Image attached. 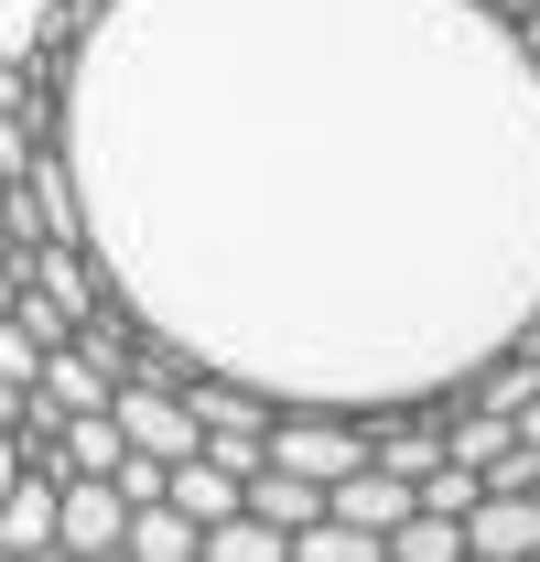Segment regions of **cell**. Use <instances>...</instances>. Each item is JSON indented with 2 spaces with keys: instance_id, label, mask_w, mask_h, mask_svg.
Here are the masks:
<instances>
[{
  "instance_id": "1",
  "label": "cell",
  "mask_w": 540,
  "mask_h": 562,
  "mask_svg": "<svg viewBox=\"0 0 540 562\" xmlns=\"http://www.w3.org/2000/svg\"><path fill=\"white\" fill-rule=\"evenodd\" d=\"M44 140L98 292L270 401H443L540 357L519 0H66Z\"/></svg>"
},
{
  "instance_id": "2",
  "label": "cell",
  "mask_w": 540,
  "mask_h": 562,
  "mask_svg": "<svg viewBox=\"0 0 540 562\" xmlns=\"http://www.w3.org/2000/svg\"><path fill=\"white\" fill-rule=\"evenodd\" d=\"M109 412H120V432H131V454H162V465H184V454L205 443L184 379H162V368H131V379L109 390Z\"/></svg>"
},
{
  "instance_id": "3",
  "label": "cell",
  "mask_w": 540,
  "mask_h": 562,
  "mask_svg": "<svg viewBox=\"0 0 540 562\" xmlns=\"http://www.w3.org/2000/svg\"><path fill=\"white\" fill-rule=\"evenodd\" d=\"M131 541V497H120V476H66L55 487V552H120Z\"/></svg>"
},
{
  "instance_id": "4",
  "label": "cell",
  "mask_w": 540,
  "mask_h": 562,
  "mask_svg": "<svg viewBox=\"0 0 540 562\" xmlns=\"http://www.w3.org/2000/svg\"><path fill=\"white\" fill-rule=\"evenodd\" d=\"M465 562H540V497L486 487L465 508Z\"/></svg>"
},
{
  "instance_id": "5",
  "label": "cell",
  "mask_w": 540,
  "mask_h": 562,
  "mask_svg": "<svg viewBox=\"0 0 540 562\" xmlns=\"http://www.w3.org/2000/svg\"><path fill=\"white\" fill-rule=\"evenodd\" d=\"M109 390H120V368H109L98 347H76V336H66V347H44V368H33V412H55V422H66V412H98Z\"/></svg>"
},
{
  "instance_id": "6",
  "label": "cell",
  "mask_w": 540,
  "mask_h": 562,
  "mask_svg": "<svg viewBox=\"0 0 540 562\" xmlns=\"http://www.w3.org/2000/svg\"><path fill=\"white\" fill-rule=\"evenodd\" d=\"M55 487H66V465H22L0 487V552H55Z\"/></svg>"
},
{
  "instance_id": "7",
  "label": "cell",
  "mask_w": 540,
  "mask_h": 562,
  "mask_svg": "<svg viewBox=\"0 0 540 562\" xmlns=\"http://www.w3.org/2000/svg\"><path fill=\"white\" fill-rule=\"evenodd\" d=\"M162 487H173V508H184L195 530H205V519H227V508H249V476H238V465H216L205 443L173 465V476H162Z\"/></svg>"
},
{
  "instance_id": "8",
  "label": "cell",
  "mask_w": 540,
  "mask_h": 562,
  "mask_svg": "<svg viewBox=\"0 0 540 562\" xmlns=\"http://www.w3.org/2000/svg\"><path fill=\"white\" fill-rule=\"evenodd\" d=\"M120 552H131V562H195L205 530L173 508V487H162V497H131V541H120Z\"/></svg>"
},
{
  "instance_id": "9",
  "label": "cell",
  "mask_w": 540,
  "mask_h": 562,
  "mask_svg": "<svg viewBox=\"0 0 540 562\" xmlns=\"http://www.w3.org/2000/svg\"><path fill=\"white\" fill-rule=\"evenodd\" d=\"M195 562H292V530L260 519V508H227V519H205V552Z\"/></svg>"
},
{
  "instance_id": "10",
  "label": "cell",
  "mask_w": 540,
  "mask_h": 562,
  "mask_svg": "<svg viewBox=\"0 0 540 562\" xmlns=\"http://www.w3.org/2000/svg\"><path fill=\"white\" fill-rule=\"evenodd\" d=\"M249 508H260V519H281V530H303V519H325V487L260 454V465H249Z\"/></svg>"
},
{
  "instance_id": "11",
  "label": "cell",
  "mask_w": 540,
  "mask_h": 562,
  "mask_svg": "<svg viewBox=\"0 0 540 562\" xmlns=\"http://www.w3.org/2000/svg\"><path fill=\"white\" fill-rule=\"evenodd\" d=\"M292 562H390V530H357V519H303L292 530Z\"/></svg>"
},
{
  "instance_id": "12",
  "label": "cell",
  "mask_w": 540,
  "mask_h": 562,
  "mask_svg": "<svg viewBox=\"0 0 540 562\" xmlns=\"http://www.w3.org/2000/svg\"><path fill=\"white\" fill-rule=\"evenodd\" d=\"M55 22H66V0H0V66H44Z\"/></svg>"
},
{
  "instance_id": "13",
  "label": "cell",
  "mask_w": 540,
  "mask_h": 562,
  "mask_svg": "<svg viewBox=\"0 0 540 562\" xmlns=\"http://www.w3.org/2000/svg\"><path fill=\"white\" fill-rule=\"evenodd\" d=\"M390 562H465V519H443V508H410L401 530H390Z\"/></svg>"
},
{
  "instance_id": "14",
  "label": "cell",
  "mask_w": 540,
  "mask_h": 562,
  "mask_svg": "<svg viewBox=\"0 0 540 562\" xmlns=\"http://www.w3.org/2000/svg\"><path fill=\"white\" fill-rule=\"evenodd\" d=\"M11 476H22V443H11V422H0V487H11Z\"/></svg>"
},
{
  "instance_id": "15",
  "label": "cell",
  "mask_w": 540,
  "mask_h": 562,
  "mask_svg": "<svg viewBox=\"0 0 540 562\" xmlns=\"http://www.w3.org/2000/svg\"><path fill=\"white\" fill-rule=\"evenodd\" d=\"M519 11H540V0H519Z\"/></svg>"
}]
</instances>
